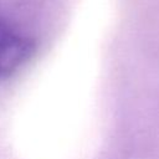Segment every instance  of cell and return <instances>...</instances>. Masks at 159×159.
Wrapping results in <instances>:
<instances>
[{
	"mask_svg": "<svg viewBox=\"0 0 159 159\" xmlns=\"http://www.w3.org/2000/svg\"><path fill=\"white\" fill-rule=\"evenodd\" d=\"M32 52L34 42L0 16V78L21 67Z\"/></svg>",
	"mask_w": 159,
	"mask_h": 159,
	"instance_id": "cell-1",
	"label": "cell"
}]
</instances>
